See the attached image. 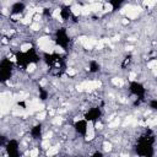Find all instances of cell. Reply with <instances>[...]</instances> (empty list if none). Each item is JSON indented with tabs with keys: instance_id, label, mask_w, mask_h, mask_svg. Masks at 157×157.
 I'll return each instance as SVG.
<instances>
[{
	"instance_id": "cell-1",
	"label": "cell",
	"mask_w": 157,
	"mask_h": 157,
	"mask_svg": "<svg viewBox=\"0 0 157 157\" xmlns=\"http://www.w3.org/2000/svg\"><path fill=\"white\" fill-rule=\"evenodd\" d=\"M124 2V0H110V5L113 7V10H117L118 7H120V5Z\"/></svg>"
}]
</instances>
